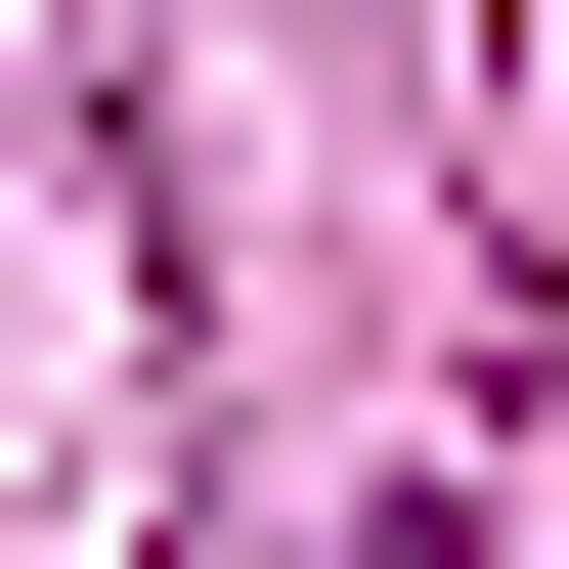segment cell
I'll list each match as a JSON object with an SVG mask.
<instances>
[{"mask_svg": "<svg viewBox=\"0 0 569 569\" xmlns=\"http://www.w3.org/2000/svg\"><path fill=\"white\" fill-rule=\"evenodd\" d=\"M351 569H438V526H351Z\"/></svg>", "mask_w": 569, "mask_h": 569, "instance_id": "obj_1", "label": "cell"}]
</instances>
